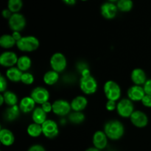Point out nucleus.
<instances>
[{
	"instance_id": "f257e3e1",
	"label": "nucleus",
	"mask_w": 151,
	"mask_h": 151,
	"mask_svg": "<svg viewBox=\"0 0 151 151\" xmlns=\"http://www.w3.org/2000/svg\"><path fill=\"white\" fill-rule=\"evenodd\" d=\"M97 82L95 78L91 76L88 69H84L82 72V77L80 80V88L85 94H93L97 91Z\"/></svg>"
},
{
	"instance_id": "f03ea898",
	"label": "nucleus",
	"mask_w": 151,
	"mask_h": 151,
	"mask_svg": "<svg viewBox=\"0 0 151 151\" xmlns=\"http://www.w3.org/2000/svg\"><path fill=\"white\" fill-rule=\"evenodd\" d=\"M104 132L110 139L118 140L123 137L125 128L120 121L114 119L106 122L104 126Z\"/></svg>"
},
{
	"instance_id": "7ed1b4c3",
	"label": "nucleus",
	"mask_w": 151,
	"mask_h": 151,
	"mask_svg": "<svg viewBox=\"0 0 151 151\" xmlns=\"http://www.w3.org/2000/svg\"><path fill=\"white\" fill-rule=\"evenodd\" d=\"M40 43L38 38L32 35L24 36L16 42V47L20 51L31 52L35 51L39 47Z\"/></svg>"
},
{
	"instance_id": "20e7f679",
	"label": "nucleus",
	"mask_w": 151,
	"mask_h": 151,
	"mask_svg": "<svg viewBox=\"0 0 151 151\" xmlns=\"http://www.w3.org/2000/svg\"><path fill=\"white\" fill-rule=\"evenodd\" d=\"M103 91L106 98L114 101H117L120 98L122 93L119 84L113 81H109L104 84Z\"/></svg>"
},
{
	"instance_id": "39448f33",
	"label": "nucleus",
	"mask_w": 151,
	"mask_h": 151,
	"mask_svg": "<svg viewBox=\"0 0 151 151\" xmlns=\"http://www.w3.org/2000/svg\"><path fill=\"white\" fill-rule=\"evenodd\" d=\"M116 111L118 114L124 118L131 117L134 112V106L133 101L128 98H124L119 100L116 106Z\"/></svg>"
},
{
	"instance_id": "423d86ee",
	"label": "nucleus",
	"mask_w": 151,
	"mask_h": 151,
	"mask_svg": "<svg viewBox=\"0 0 151 151\" xmlns=\"http://www.w3.org/2000/svg\"><path fill=\"white\" fill-rule=\"evenodd\" d=\"M50 63L52 69L58 73L65 70L67 66V60L66 57L61 52H55L53 54L50 58Z\"/></svg>"
},
{
	"instance_id": "0eeeda50",
	"label": "nucleus",
	"mask_w": 151,
	"mask_h": 151,
	"mask_svg": "<svg viewBox=\"0 0 151 151\" xmlns=\"http://www.w3.org/2000/svg\"><path fill=\"white\" fill-rule=\"evenodd\" d=\"M8 24L13 32H21L26 26V19L21 13H13L8 19Z\"/></svg>"
},
{
	"instance_id": "6e6552de",
	"label": "nucleus",
	"mask_w": 151,
	"mask_h": 151,
	"mask_svg": "<svg viewBox=\"0 0 151 151\" xmlns=\"http://www.w3.org/2000/svg\"><path fill=\"white\" fill-rule=\"evenodd\" d=\"M42 126V134L48 139H54L58 135V125L55 121L52 119H47L41 125Z\"/></svg>"
},
{
	"instance_id": "1a4fd4ad",
	"label": "nucleus",
	"mask_w": 151,
	"mask_h": 151,
	"mask_svg": "<svg viewBox=\"0 0 151 151\" xmlns=\"http://www.w3.org/2000/svg\"><path fill=\"white\" fill-rule=\"evenodd\" d=\"M71 109V104L65 100H57L52 103V111L58 116H64L69 114Z\"/></svg>"
},
{
	"instance_id": "9d476101",
	"label": "nucleus",
	"mask_w": 151,
	"mask_h": 151,
	"mask_svg": "<svg viewBox=\"0 0 151 151\" xmlns=\"http://www.w3.org/2000/svg\"><path fill=\"white\" fill-rule=\"evenodd\" d=\"M30 97L33 99L36 104L42 105L50 99L49 91L44 87L38 86L34 88L30 94Z\"/></svg>"
},
{
	"instance_id": "9b49d317",
	"label": "nucleus",
	"mask_w": 151,
	"mask_h": 151,
	"mask_svg": "<svg viewBox=\"0 0 151 151\" xmlns=\"http://www.w3.org/2000/svg\"><path fill=\"white\" fill-rule=\"evenodd\" d=\"M130 119L131 123L139 128H145L148 124V117L147 114L142 111H134Z\"/></svg>"
},
{
	"instance_id": "f8f14e48",
	"label": "nucleus",
	"mask_w": 151,
	"mask_h": 151,
	"mask_svg": "<svg viewBox=\"0 0 151 151\" xmlns=\"http://www.w3.org/2000/svg\"><path fill=\"white\" fill-rule=\"evenodd\" d=\"M17 55L11 51H6L1 53L0 55V64L4 67H13L17 64L18 61Z\"/></svg>"
},
{
	"instance_id": "ddd939ff",
	"label": "nucleus",
	"mask_w": 151,
	"mask_h": 151,
	"mask_svg": "<svg viewBox=\"0 0 151 151\" xmlns=\"http://www.w3.org/2000/svg\"><path fill=\"white\" fill-rule=\"evenodd\" d=\"M118 8L114 3L107 1L103 3L100 7L101 15L106 19H113L117 14Z\"/></svg>"
},
{
	"instance_id": "4468645a",
	"label": "nucleus",
	"mask_w": 151,
	"mask_h": 151,
	"mask_svg": "<svg viewBox=\"0 0 151 151\" xmlns=\"http://www.w3.org/2000/svg\"><path fill=\"white\" fill-rule=\"evenodd\" d=\"M108 137L104 131H97L94 134L92 137V143L94 147L99 150H103L108 145Z\"/></svg>"
},
{
	"instance_id": "2eb2a0df",
	"label": "nucleus",
	"mask_w": 151,
	"mask_h": 151,
	"mask_svg": "<svg viewBox=\"0 0 151 151\" xmlns=\"http://www.w3.org/2000/svg\"><path fill=\"white\" fill-rule=\"evenodd\" d=\"M127 94H128V99H130L131 101L135 102L142 101V98L146 94L144 88L142 87V86L137 85H134L128 88Z\"/></svg>"
},
{
	"instance_id": "dca6fc26",
	"label": "nucleus",
	"mask_w": 151,
	"mask_h": 151,
	"mask_svg": "<svg viewBox=\"0 0 151 151\" xmlns=\"http://www.w3.org/2000/svg\"><path fill=\"white\" fill-rule=\"evenodd\" d=\"M131 78L134 85L144 86L147 81L145 72L140 68H136L131 72Z\"/></svg>"
},
{
	"instance_id": "f3484780",
	"label": "nucleus",
	"mask_w": 151,
	"mask_h": 151,
	"mask_svg": "<svg viewBox=\"0 0 151 151\" xmlns=\"http://www.w3.org/2000/svg\"><path fill=\"white\" fill-rule=\"evenodd\" d=\"M35 102L31 97H24L20 100L19 102V107L20 111L24 114L29 113L31 111H33L35 109Z\"/></svg>"
},
{
	"instance_id": "a211bd4d",
	"label": "nucleus",
	"mask_w": 151,
	"mask_h": 151,
	"mask_svg": "<svg viewBox=\"0 0 151 151\" xmlns=\"http://www.w3.org/2000/svg\"><path fill=\"white\" fill-rule=\"evenodd\" d=\"M0 142L6 147L11 146L15 142V137L13 133L7 128H2L0 131Z\"/></svg>"
},
{
	"instance_id": "6ab92c4d",
	"label": "nucleus",
	"mask_w": 151,
	"mask_h": 151,
	"mask_svg": "<svg viewBox=\"0 0 151 151\" xmlns=\"http://www.w3.org/2000/svg\"><path fill=\"white\" fill-rule=\"evenodd\" d=\"M71 108L74 111H82L86 108L88 100L84 96H77L71 102Z\"/></svg>"
},
{
	"instance_id": "aec40b11",
	"label": "nucleus",
	"mask_w": 151,
	"mask_h": 151,
	"mask_svg": "<svg viewBox=\"0 0 151 151\" xmlns=\"http://www.w3.org/2000/svg\"><path fill=\"white\" fill-rule=\"evenodd\" d=\"M22 75H23V72H22L17 66L8 68V69L6 71V78L9 81L14 83L21 81Z\"/></svg>"
},
{
	"instance_id": "412c9836",
	"label": "nucleus",
	"mask_w": 151,
	"mask_h": 151,
	"mask_svg": "<svg viewBox=\"0 0 151 151\" xmlns=\"http://www.w3.org/2000/svg\"><path fill=\"white\" fill-rule=\"evenodd\" d=\"M32 119L35 123L42 125L47 120V113L41 107H36L32 111Z\"/></svg>"
},
{
	"instance_id": "4be33fe9",
	"label": "nucleus",
	"mask_w": 151,
	"mask_h": 151,
	"mask_svg": "<svg viewBox=\"0 0 151 151\" xmlns=\"http://www.w3.org/2000/svg\"><path fill=\"white\" fill-rule=\"evenodd\" d=\"M43 80H44V82L47 85L53 86L57 83V82L58 81L59 73L52 69V70L48 71V72L44 74V77H43Z\"/></svg>"
},
{
	"instance_id": "5701e85b",
	"label": "nucleus",
	"mask_w": 151,
	"mask_h": 151,
	"mask_svg": "<svg viewBox=\"0 0 151 151\" xmlns=\"http://www.w3.org/2000/svg\"><path fill=\"white\" fill-rule=\"evenodd\" d=\"M16 66L22 72H27V70H29V68L32 66V60H31L30 58L28 56L22 55L18 59Z\"/></svg>"
},
{
	"instance_id": "b1692460",
	"label": "nucleus",
	"mask_w": 151,
	"mask_h": 151,
	"mask_svg": "<svg viewBox=\"0 0 151 151\" xmlns=\"http://www.w3.org/2000/svg\"><path fill=\"white\" fill-rule=\"evenodd\" d=\"M20 111V109H19V106H17V105L13 106H9L7 110L5 111L4 117H5L6 120L13 121L19 117Z\"/></svg>"
},
{
	"instance_id": "393cba45",
	"label": "nucleus",
	"mask_w": 151,
	"mask_h": 151,
	"mask_svg": "<svg viewBox=\"0 0 151 151\" xmlns=\"http://www.w3.org/2000/svg\"><path fill=\"white\" fill-rule=\"evenodd\" d=\"M16 45V40L13 38L12 35L4 34L0 38V46L4 49H10Z\"/></svg>"
},
{
	"instance_id": "a878e982",
	"label": "nucleus",
	"mask_w": 151,
	"mask_h": 151,
	"mask_svg": "<svg viewBox=\"0 0 151 151\" xmlns=\"http://www.w3.org/2000/svg\"><path fill=\"white\" fill-rule=\"evenodd\" d=\"M27 132L29 137L36 138V137H40L42 134V126L41 125L35 123V122L31 123L28 125L27 128Z\"/></svg>"
},
{
	"instance_id": "bb28decb",
	"label": "nucleus",
	"mask_w": 151,
	"mask_h": 151,
	"mask_svg": "<svg viewBox=\"0 0 151 151\" xmlns=\"http://www.w3.org/2000/svg\"><path fill=\"white\" fill-rule=\"evenodd\" d=\"M4 99V103L8 106H16L18 103V97L14 92L10 91H5L2 93Z\"/></svg>"
},
{
	"instance_id": "cd10ccee",
	"label": "nucleus",
	"mask_w": 151,
	"mask_h": 151,
	"mask_svg": "<svg viewBox=\"0 0 151 151\" xmlns=\"http://www.w3.org/2000/svg\"><path fill=\"white\" fill-rule=\"evenodd\" d=\"M134 3L132 0H119L116 2L118 10L124 13H127L132 10Z\"/></svg>"
},
{
	"instance_id": "c85d7f7f",
	"label": "nucleus",
	"mask_w": 151,
	"mask_h": 151,
	"mask_svg": "<svg viewBox=\"0 0 151 151\" xmlns=\"http://www.w3.org/2000/svg\"><path fill=\"white\" fill-rule=\"evenodd\" d=\"M23 1L22 0H8L7 1V8L13 13H19L22 8Z\"/></svg>"
},
{
	"instance_id": "c756f323",
	"label": "nucleus",
	"mask_w": 151,
	"mask_h": 151,
	"mask_svg": "<svg viewBox=\"0 0 151 151\" xmlns=\"http://www.w3.org/2000/svg\"><path fill=\"white\" fill-rule=\"evenodd\" d=\"M69 119L74 124H81L85 120V115L81 111H73L69 114Z\"/></svg>"
},
{
	"instance_id": "7c9ffc66",
	"label": "nucleus",
	"mask_w": 151,
	"mask_h": 151,
	"mask_svg": "<svg viewBox=\"0 0 151 151\" xmlns=\"http://www.w3.org/2000/svg\"><path fill=\"white\" fill-rule=\"evenodd\" d=\"M21 82H22L25 85H31L34 82V76L29 72H23Z\"/></svg>"
},
{
	"instance_id": "2f4dec72",
	"label": "nucleus",
	"mask_w": 151,
	"mask_h": 151,
	"mask_svg": "<svg viewBox=\"0 0 151 151\" xmlns=\"http://www.w3.org/2000/svg\"><path fill=\"white\" fill-rule=\"evenodd\" d=\"M116 101H114V100H108L107 103L106 104V108L108 111H112L116 109V106L117 103H116Z\"/></svg>"
},
{
	"instance_id": "473e14b6",
	"label": "nucleus",
	"mask_w": 151,
	"mask_h": 151,
	"mask_svg": "<svg viewBox=\"0 0 151 151\" xmlns=\"http://www.w3.org/2000/svg\"><path fill=\"white\" fill-rule=\"evenodd\" d=\"M7 86V80H6V78L3 75H1V77H0V91L1 93H4L6 91Z\"/></svg>"
},
{
	"instance_id": "72a5a7b5",
	"label": "nucleus",
	"mask_w": 151,
	"mask_h": 151,
	"mask_svg": "<svg viewBox=\"0 0 151 151\" xmlns=\"http://www.w3.org/2000/svg\"><path fill=\"white\" fill-rule=\"evenodd\" d=\"M142 103L146 108H151V96L145 94L142 100Z\"/></svg>"
},
{
	"instance_id": "f704fd0d",
	"label": "nucleus",
	"mask_w": 151,
	"mask_h": 151,
	"mask_svg": "<svg viewBox=\"0 0 151 151\" xmlns=\"http://www.w3.org/2000/svg\"><path fill=\"white\" fill-rule=\"evenodd\" d=\"M41 108H42L43 110H44L47 114L52 111V104H51L49 101L43 103V104L41 105Z\"/></svg>"
},
{
	"instance_id": "c9c22d12",
	"label": "nucleus",
	"mask_w": 151,
	"mask_h": 151,
	"mask_svg": "<svg viewBox=\"0 0 151 151\" xmlns=\"http://www.w3.org/2000/svg\"><path fill=\"white\" fill-rule=\"evenodd\" d=\"M143 88H144L145 94L151 96V79H148L146 81L145 83L143 86Z\"/></svg>"
},
{
	"instance_id": "e433bc0d",
	"label": "nucleus",
	"mask_w": 151,
	"mask_h": 151,
	"mask_svg": "<svg viewBox=\"0 0 151 151\" xmlns=\"http://www.w3.org/2000/svg\"><path fill=\"white\" fill-rule=\"evenodd\" d=\"M27 151H46V150L42 145L36 144L33 145L31 147H29V148L28 149Z\"/></svg>"
},
{
	"instance_id": "4c0bfd02",
	"label": "nucleus",
	"mask_w": 151,
	"mask_h": 151,
	"mask_svg": "<svg viewBox=\"0 0 151 151\" xmlns=\"http://www.w3.org/2000/svg\"><path fill=\"white\" fill-rule=\"evenodd\" d=\"M13 15V13L9 10L8 8L7 9H4L2 11V16L4 19H10L11 17V16Z\"/></svg>"
},
{
	"instance_id": "58836bf2",
	"label": "nucleus",
	"mask_w": 151,
	"mask_h": 151,
	"mask_svg": "<svg viewBox=\"0 0 151 151\" xmlns=\"http://www.w3.org/2000/svg\"><path fill=\"white\" fill-rule=\"evenodd\" d=\"M12 36H13V38H14V39L16 40V42H17V41H19V40H20L21 38H22V35H21L20 32H13V34H12Z\"/></svg>"
},
{
	"instance_id": "ea45409f",
	"label": "nucleus",
	"mask_w": 151,
	"mask_h": 151,
	"mask_svg": "<svg viewBox=\"0 0 151 151\" xmlns=\"http://www.w3.org/2000/svg\"><path fill=\"white\" fill-rule=\"evenodd\" d=\"M62 1L68 5H74L77 2V0H62Z\"/></svg>"
},
{
	"instance_id": "a19ab883",
	"label": "nucleus",
	"mask_w": 151,
	"mask_h": 151,
	"mask_svg": "<svg viewBox=\"0 0 151 151\" xmlns=\"http://www.w3.org/2000/svg\"><path fill=\"white\" fill-rule=\"evenodd\" d=\"M86 151H101L100 150H99V149L96 148L95 147H89V148L86 149Z\"/></svg>"
},
{
	"instance_id": "79ce46f5",
	"label": "nucleus",
	"mask_w": 151,
	"mask_h": 151,
	"mask_svg": "<svg viewBox=\"0 0 151 151\" xmlns=\"http://www.w3.org/2000/svg\"><path fill=\"white\" fill-rule=\"evenodd\" d=\"M0 102H1V106H2L4 103V97H3L2 94H1V96H0Z\"/></svg>"
},
{
	"instance_id": "37998d69",
	"label": "nucleus",
	"mask_w": 151,
	"mask_h": 151,
	"mask_svg": "<svg viewBox=\"0 0 151 151\" xmlns=\"http://www.w3.org/2000/svg\"><path fill=\"white\" fill-rule=\"evenodd\" d=\"M119 1V0H108V1H110V2H117V1Z\"/></svg>"
},
{
	"instance_id": "c03bdc74",
	"label": "nucleus",
	"mask_w": 151,
	"mask_h": 151,
	"mask_svg": "<svg viewBox=\"0 0 151 151\" xmlns=\"http://www.w3.org/2000/svg\"><path fill=\"white\" fill-rule=\"evenodd\" d=\"M81 1H88V0H81Z\"/></svg>"
}]
</instances>
